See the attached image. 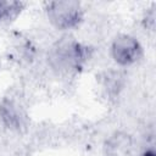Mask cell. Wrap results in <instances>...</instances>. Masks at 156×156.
I'll return each mask as SVG.
<instances>
[{"label":"cell","instance_id":"2","mask_svg":"<svg viewBox=\"0 0 156 156\" xmlns=\"http://www.w3.org/2000/svg\"><path fill=\"white\" fill-rule=\"evenodd\" d=\"M45 11L50 23L58 30L73 29L83 20V9L77 1H50Z\"/></svg>","mask_w":156,"mask_h":156},{"label":"cell","instance_id":"4","mask_svg":"<svg viewBox=\"0 0 156 156\" xmlns=\"http://www.w3.org/2000/svg\"><path fill=\"white\" fill-rule=\"evenodd\" d=\"M16 107L12 102H6L2 105V118L11 127H20L21 124V113L16 111Z\"/></svg>","mask_w":156,"mask_h":156},{"label":"cell","instance_id":"6","mask_svg":"<svg viewBox=\"0 0 156 156\" xmlns=\"http://www.w3.org/2000/svg\"><path fill=\"white\" fill-rule=\"evenodd\" d=\"M143 156H155V152H154L152 149H149V150H146V151L143 154Z\"/></svg>","mask_w":156,"mask_h":156},{"label":"cell","instance_id":"5","mask_svg":"<svg viewBox=\"0 0 156 156\" xmlns=\"http://www.w3.org/2000/svg\"><path fill=\"white\" fill-rule=\"evenodd\" d=\"M20 4L10 2V1H0V22L10 18L12 13L18 11Z\"/></svg>","mask_w":156,"mask_h":156},{"label":"cell","instance_id":"1","mask_svg":"<svg viewBox=\"0 0 156 156\" xmlns=\"http://www.w3.org/2000/svg\"><path fill=\"white\" fill-rule=\"evenodd\" d=\"M88 57V46L72 38H63L51 46L48 60L52 69L67 74L76 73L83 68Z\"/></svg>","mask_w":156,"mask_h":156},{"label":"cell","instance_id":"3","mask_svg":"<svg viewBox=\"0 0 156 156\" xmlns=\"http://www.w3.org/2000/svg\"><path fill=\"white\" fill-rule=\"evenodd\" d=\"M141 55L143 48L139 40L133 35L119 34L111 44V56L119 66H132L140 60Z\"/></svg>","mask_w":156,"mask_h":156}]
</instances>
